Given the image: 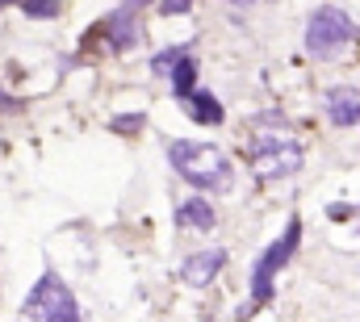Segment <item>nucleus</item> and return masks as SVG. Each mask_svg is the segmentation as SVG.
Returning a JSON list of instances; mask_svg holds the SVG:
<instances>
[{"label": "nucleus", "instance_id": "a211bd4d", "mask_svg": "<svg viewBox=\"0 0 360 322\" xmlns=\"http://www.w3.org/2000/svg\"><path fill=\"white\" fill-rule=\"evenodd\" d=\"M21 109H25V101H21V96H13V92H4V88H0V113H21Z\"/></svg>", "mask_w": 360, "mask_h": 322}, {"label": "nucleus", "instance_id": "4be33fe9", "mask_svg": "<svg viewBox=\"0 0 360 322\" xmlns=\"http://www.w3.org/2000/svg\"><path fill=\"white\" fill-rule=\"evenodd\" d=\"M0 13H4V0H0Z\"/></svg>", "mask_w": 360, "mask_h": 322}, {"label": "nucleus", "instance_id": "6e6552de", "mask_svg": "<svg viewBox=\"0 0 360 322\" xmlns=\"http://www.w3.org/2000/svg\"><path fill=\"white\" fill-rule=\"evenodd\" d=\"M323 109H327V122L340 126V130H352L360 126V88L356 84H335L323 92Z\"/></svg>", "mask_w": 360, "mask_h": 322}, {"label": "nucleus", "instance_id": "aec40b11", "mask_svg": "<svg viewBox=\"0 0 360 322\" xmlns=\"http://www.w3.org/2000/svg\"><path fill=\"white\" fill-rule=\"evenodd\" d=\"M226 4H235V8H252L256 0H226Z\"/></svg>", "mask_w": 360, "mask_h": 322}, {"label": "nucleus", "instance_id": "9b49d317", "mask_svg": "<svg viewBox=\"0 0 360 322\" xmlns=\"http://www.w3.org/2000/svg\"><path fill=\"white\" fill-rule=\"evenodd\" d=\"M168 84H172V96H176V101H184L188 92H197V59H193V55H184L176 67H172Z\"/></svg>", "mask_w": 360, "mask_h": 322}, {"label": "nucleus", "instance_id": "7ed1b4c3", "mask_svg": "<svg viewBox=\"0 0 360 322\" xmlns=\"http://www.w3.org/2000/svg\"><path fill=\"white\" fill-rule=\"evenodd\" d=\"M302 46L314 63H340L348 59L352 51H360V25L348 17V8L340 4H319L310 17H306V30H302Z\"/></svg>", "mask_w": 360, "mask_h": 322}, {"label": "nucleus", "instance_id": "f8f14e48", "mask_svg": "<svg viewBox=\"0 0 360 322\" xmlns=\"http://www.w3.org/2000/svg\"><path fill=\"white\" fill-rule=\"evenodd\" d=\"M184 55H193V42H180V46H164L160 55H151V76H172V67H176Z\"/></svg>", "mask_w": 360, "mask_h": 322}, {"label": "nucleus", "instance_id": "9d476101", "mask_svg": "<svg viewBox=\"0 0 360 322\" xmlns=\"http://www.w3.org/2000/svg\"><path fill=\"white\" fill-rule=\"evenodd\" d=\"M218 226V214L205 197H184L176 201V231H193V235H210Z\"/></svg>", "mask_w": 360, "mask_h": 322}, {"label": "nucleus", "instance_id": "6ab92c4d", "mask_svg": "<svg viewBox=\"0 0 360 322\" xmlns=\"http://www.w3.org/2000/svg\"><path fill=\"white\" fill-rule=\"evenodd\" d=\"M122 4H134V8H147V4H160V0H122Z\"/></svg>", "mask_w": 360, "mask_h": 322}, {"label": "nucleus", "instance_id": "20e7f679", "mask_svg": "<svg viewBox=\"0 0 360 322\" xmlns=\"http://www.w3.org/2000/svg\"><path fill=\"white\" fill-rule=\"evenodd\" d=\"M143 38H147L143 8L122 4V8L96 17V25L80 38V55H130L143 46Z\"/></svg>", "mask_w": 360, "mask_h": 322}, {"label": "nucleus", "instance_id": "dca6fc26", "mask_svg": "<svg viewBox=\"0 0 360 322\" xmlns=\"http://www.w3.org/2000/svg\"><path fill=\"white\" fill-rule=\"evenodd\" d=\"M193 4H197V0H160L155 8H160V17H184Z\"/></svg>", "mask_w": 360, "mask_h": 322}, {"label": "nucleus", "instance_id": "0eeeda50", "mask_svg": "<svg viewBox=\"0 0 360 322\" xmlns=\"http://www.w3.org/2000/svg\"><path fill=\"white\" fill-rule=\"evenodd\" d=\"M226 264H231V251H226V247L193 251V255L180 264V281H184L188 289H205V285H214V276H218Z\"/></svg>", "mask_w": 360, "mask_h": 322}, {"label": "nucleus", "instance_id": "1a4fd4ad", "mask_svg": "<svg viewBox=\"0 0 360 322\" xmlns=\"http://www.w3.org/2000/svg\"><path fill=\"white\" fill-rule=\"evenodd\" d=\"M180 109H184V117L188 122H197V126H226V105L214 96V88H197V92H188L184 101H180Z\"/></svg>", "mask_w": 360, "mask_h": 322}, {"label": "nucleus", "instance_id": "f03ea898", "mask_svg": "<svg viewBox=\"0 0 360 322\" xmlns=\"http://www.w3.org/2000/svg\"><path fill=\"white\" fill-rule=\"evenodd\" d=\"M297 247H302V218L293 214L289 222H285V231L276 235V239L256 255V264H252V272H248V302L235 310V322H248L260 306H272V297H276V276L285 272V264L297 255Z\"/></svg>", "mask_w": 360, "mask_h": 322}, {"label": "nucleus", "instance_id": "2eb2a0df", "mask_svg": "<svg viewBox=\"0 0 360 322\" xmlns=\"http://www.w3.org/2000/svg\"><path fill=\"white\" fill-rule=\"evenodd\" d=\"M252 126H256V130H289L285 113H276V109H264V113H252Z\"/></svg>", "mask_w": 360, "mask_h": 322}, {"label": "nucleus", "instance_id": "f257e3e1", "mask_svg": "<svg viewBox=\"0 0 360 322\" xmlns=\"http://www.w3.org/2000/svg\"><path fill=\"white\" fill-rule=\"evenodd\" d=\"M168 167L176 172L188 188L201 193H231L235 188V163L222 147L201 139H168Z\"/></svg>", "mask_w": 360, "mask_h": 322}, {"label": "nucleus", "instance_id": "423d86ee", "mask_svg": "<svg viewBox=\"0 0 360 322\" xmlns=\"http://www.w3.org/2000/svg\"><path fill=\"white\" fill-rule=\"evenodd\" d=\"M21 318L25 322H84V310H80L72 285L55 268H42V276L34 281V289L21 302Z\"/></svg>", "mask_w": 360, "mask_h": 322}, {"label": "nucleus", "instance_id": "4468645a", "mask_svg": "<svg viewBox=\"0 0 360 322\" xmlns=\"http://www.w3.org/2000/svg\"><path fill=\"white\" fill-rule=\"evenodd\" d=\"M109 130H113V134L134 139V134H143V130H147V113H113V117H109Z\"/></svg>", "mask_w": 360, "mask_h": 322}, {"label": "nucleus", "instance_id": "39448f33", "mask_svg": "<svg viewBox=\"0 0 360 322\" xmlns=\"http://www.w3.org/2000/svg\"><path fill=\"white\" fill-rule=\"evenodd\" d=\"M248 167L260 184H272V180H289L302 172L306 163V147L297 139H289L285 130H260L252 143H248Z\"/></svg>", "mask_w": 360, "mask_h": 322}, {"label": "nucleus", "instance_id": "412c9836", "mask_svg": "<svg viewBox=\"0 0 360 322\" xmlns=\"http://www.w3.org/2000/svg\"><path fill=\"white\" fill-rule=\"evenodd\" d=\"M8 4H21V0H4V8H8Z\"/></svg>", "mask_w": 360, "mask_h": 322}, {"label": "nucleus", "instance_id": "f3484780", "mask_svg": "<svg viewBox=\"0 0 360 322\" xmlns=\"http://www.w3.org/2000/svg\"><path fill=\"white\" fill-rule=\"evenodd\" d=\"M360 210L356 205H344V201H335V205H327V218H335V222H352Z\"/></svg>", "mask_w": 360, "mask_h": 322}, {"label": "nucleus", "instance_id": "ddd939ff", "mask_svg": "<svg viewBox=\"0 0 360 322\" xmlns=\"http://www.w3.org/2000/svg\"><path fill=\"white\" fill-rule=\"evenodd\" d=\"M17 8H21V17H30V21H59V17H63V4H59V0H21Z\"/></svg>", "mask_w": 360, "mask_h": 322}]
</instances>
